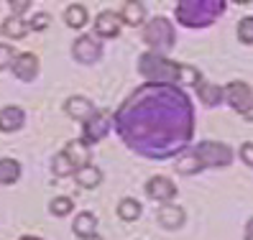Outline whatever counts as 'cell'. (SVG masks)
<instances>
[{"label": "cell", "mask_w": 253, "mask_h": 240, "mask_svg": "<svg viewBox=\"0 0 253 240\" xmlns=\"http://www.w3.org/2000/svg\"><path fill=\"white\" fill-rule=\"evenodd\" d=\"M123 141L148 159H167L192 138V102L174 84H146L115 115Z\"/></svg>", "instance_id": "1"}, {"label": "cell", "mask_w": 253, "mask_h": 240, "mask_svg": "<svg viewBox=\"0 0 253 240\" xmlns=\"http://www.w3.org/2000/svg\"><path fill=\"white\" fill-rule=\"evenodd\" d=\"M138 69L151 84H176L182 80L189 84H200V72L195 67L169 62L161 54H143L138 62Z\"/></svg>", "instance_id": "2"}, {"label": "cell", "mask_w": 253, "mask_h": 240, "mask_svg": "<svg viewBox=\"0 0 253 240\" xmlns=\"http://www.w3.org/2000/svg\"><path fill=\"white\" fill-rule=\"evenodd\" d=\"M225 10V0H182L176 3V18L189 28L210 26Z\"/></svg>", "instance_id": "3"}, {"label": "cell", "mask_w": 253, "mask_h": 240, "mask_svg": "<svg viewBox=\"0 0 253 240\" xmlns=\"http://www.w3.org/2000/svg\"><path fill=\"white\" fill-rule=\"evenodd\" d=\"M192 154H195V159L200 161V169H207V166H228V163L233 161L230 146L217 143V141H205Z\"/></svg>", "instance_id": "4"}, {"label": "cell", "mask_w": 253, "mask_h": 240, "mask_svg": "<svg viewBox=\"0 0 253 240\" xmlns=\"http://www.w3.org/2000/svg\"><path fill=\"white\" fill-rule=\"evenodd\" d=\"M143 39H146V43L151 49H156V51H164V49H169V46H174V28H171V23L167 21V18H154L151 23L146 26V34H143Z\"/></svg>", "instance_id": "5"}, {"label": "cell", "mask_w": 253, "mask_h": 240, "mask_svg": "<svg viewBox=\"0 0 253 240\" xmlns=\"http://www.w3.org/2000/svg\"><path fill=\"white\" fill-rule=\"evenodd\" d=\"M110 130V115L108 110H95L90 118L84 120V136L80 138L84 146H92L97 141H102Z\"/></svg>", "instance_id": "6"}, {"label": "cell", "mask_w": 253, "mask_h": 240, "mask_svg": "<svg viewBox=\"0 0 253 240\" xmlns=\"http://www.w3.org/2000/svg\"><path fill=\"white\" fill-rule=\"evenodd\" d=\"M72 54H74V59H77V62L92 64V62H97L100 54H102V43H100L97 36H90V34L80 36L77 41H74V46H72Z\"/></svg>", "instance_id": "7"}, {"label": "cell", "mask_w": 253, "mask_h": 240, "mask_svg": "<svg viewBox=\"0 0 253 240\" xmlns=\"http://www.w3.org/2000/svg\"><path fill=\"white\" fill-rule=\"evenodd\" d=\"M225 95H228V102L230 108H235L238 113H246L251 105H253V92L246 82H233L225 87Z\"/></svg>", "instance_id": "8"}, {"label": "cell", "mask_w": 253, "mask_h": 240, "mask_svg": "<svg viewBox=\"0 0 253 240\" xmlns=\"http://www.w3.org/2000/svg\"><path fill=\"white\" fill-rule=\"evenodd\" d=\"M146 194L151 200H156V202H167L169 204L176 197V187H174L171 179H167V176H154L151 182L146 184Z\"/></svg>", "instance_id": "9"}, {"label": "cell", "mask_w": 253, "mask_h": 240, "mask_svg": "<svg viewBox=\"0 0 253 240\" xmlns=\"http://www.w3.org/2000/svg\"><path fill=\"white\" fill-rule=\"evenodd\" d=\"M95 34L97 39H115L121 34V16L115 10H102L95 21Z\"/></svg>", "instance_id": "10"}, {"label": "cell", "mask_w": 253, "mask_h": 240, "mask_svg": "<svg viewBox=\"0 0 253 240\" xmlns=\"http://www.w3.org/2000/svg\"><path fill=\"white\" fill-rule=\"evenodd\" d=\"M23 123H26V113L16 105H8V108L0 110V130L3 133H16L23 128Z\"/></svg>", "instance_id": "11"}, {"label": "cell", "mask_w": 253, "mask_h": 240, "mask_svg": "<svg viewBox=\"0 0 253 240\" xmlns=\"http://www.w3.org/2000/svg\"><path fill=\"white\" fill-rule=\"evenodd\" d=\"M187 215H184V209L182 207H176V204H164L159 209V225L161 228H167V230H179L182 225H184Z\"/></svg>", "instance_id": "12"}, {"label": "cell", "mask_w": 253, "mask_h": 240, "mask_svg": "<svg viewBox=\"0 0 253 240\" xmlns=\"http://www.w3.org/2000/svg\"><path fill=\"white\" fill-rule=\"evenodd\" d=\"M13 72H16L18 80L31 82L39 74V59H36V54H21V56H16V62H13Z\"/></svg>", "instance_id": "13"}, {"label": "cell", "mask_w": 253, "mask_h": 240, "mask_svg": "<svg viewBox=\"0 0 253 240\" xmlns=\"http://www.w3.org/2000/svg\"><path fill=\"white\" fill-rule=\"evenodd\" d=\"M64 113H67L69 118H74V120H82V123H84V120L95 113V108H92V102L87 100V97H82V95H74V97H69V100L64 102Z\"/></svg>", "instance_id": "14"}, {"label": "cell", "mask_w": 253, "mask_h": 240, "mask_svg": "<svg viewBox=\"0 0 253 240\" xmlns=\"http://www.w3.org/2000/svg\"><path fill=\"white\" fill-rule=\"evenodd\" d=\"M64 156L69 159V163L74 166V171H80L82 166H87V163H90V154H87V146H84L82 141H72V143H67Z\"/></svg>", "instance_id": "15"}, {"label": "cell", "mask_w": 253, "mask_h": 240, "mask_svg": "<svg viewBox=\"0 0 253 240\" xmlns=\"http://www.w3.org/2000/svg\"><path fill=\"white\" fill-rule=\"evenodd\" d=\"M74 179H77L80 187L95 189V187H100V182H102V171H100L97 166H92V163H87V166H82L80 171H74Z\"/></svg>", "instance_id": "16"}, {"label": "cell", "mask_w": 253, "mask_h": 240, "mask_svg": "<svg viewBox=\"0 0 253 240\" xmlns=\"http://www.w3.org/2000/svg\"><path fill=\"white\" fill-rule=\"evenodd\" d=\"M123 23L128 26H141L146 21V5L138 3V0H128V3L123 5V16H121Z\"/></svg>", "instance_id": "17"}, {"label": "cell", "mask_w": 253, "mask_h": 240, "mask_svg": "<svg viewBox=\"0 0 253 240\" xmlns=\"http://www.w3.org/2000/svg\"><path fill=\"white\" fill-rule=\"evenodd\" d=\"M95 228H97V217L92 212H80L77 217H74V225H72L74 235H80L82 240L95 235Z\"/></svg>", "instance_id": "18"}, {"label": "cell", "mask_w": 253, "mask_h": 240, "mask_svg": "<svg viewBox=\"0 0 253 240\" xmlns=\"http://www.w3.org/2000/svg\"><path fill=\"white\" fill-rule=\"evenodd\" d=\"M64 23H67L69 28H82V26L87 23V8L80 5V3L67 5V10H64Z\"/></svg>", "instance_id": "19"}, {"label": "cell", "mask_w": 253, "mask_h": 240, "mask_svg": "<svg viewBox=\"0 0 253 240\" xmlns=\"http://www.w3.org/2000/svg\"><path fill=\"white\" fill-rule=\"evenodd\" d=\"M3 34L8 36V39H23L26 36V31H28V23L21 18V16H10V18H5L3 21Z\"/></svg>", "instance_id": "20"}, {"label": "cell", "mask_w": 253, "mask_h": 240, "mask_svg": "<svg viewBox=\"0 0 253 240\" xmlns=\"http://www.w3.org/2000/svg\"><path fill=\"white\" fill-rule=\"evenodd\" d=\"M21 176V163L16 159H0V184H13Z\"/></svg>", "instance_id": "21"}, {"label": "cell", "mask_w": 253, "mask_h": 240, "mask_svg": "<svg viewBox=\"0 0 253 240\" xmlns=\"http://www.w3.org/2000/svg\"><path fill=\"white\" fill-rule=\"evenodd\" d=\"M118 217L126 220V222H136L141 217V204L136 200H130V197L121 200V204H118Z\"/></svg>", "instance_id": "22"}, {"label": "cell", "mask_w": 253, "mask_h": 240, "mask_svg": "<svg viewBox=\"0 0 253 240\" xmlns=\"http://www.w3.org/2000/svg\"><path fill=\"white\" fill-rule=\"evenodd\" d=\"M197 95L205 105H217L222 100V89L217 84H197Z\"/></svg>", "instance_id": "23"}, {"label": "cell", "mask_w": 253, "mask_h": 240, "mask_svg": "<svg viewBox=\"0 0 253 240\" xmlns=\"http://www.w3.org/2000/svg\"><path fill=\"white\" fill-rule=\"evenodd\" d=\"M72 207H74V202H72L69 197H54V200L49 202V209H51V215H54V217H64V215H69V212H72Z\"/></svg>", "instance_id": "24"}, {"label": "cell", "mask_w": 253, "mask_h": 240, "mask_svg": "<svg viewBox=\"0 0 253 240\" xmlns=\"http://www.w3.org/2000/svg\"><path fill=\"white\" fill-rule=\"evenodd\" d=\"M51 171L56 174V176H67V174H74V166L69 163V159L64 156V151H59L56 156H54V163H51Z\"/></svg>", "instance_id": "25"}, {"label": "cell", "mask_w": 253, "mask_h": 240, "mask_svg": "<svg viewBox=\"0 0 253 240\" xmlns=\"http://www.w3.org/2000/svg\"><path fill=\"white\" fill-rule=\"evenodd\" d=\"M176 171L179 174H197L200 171V161L195 159V154H187L176 161Z\"/></svg>", "instance_id": "26"}, {"label": "cell", "mask_w": 253, "mask_h": 240, "mask_svg": "<svg viewBox=\"0 0 253 240\" xmlns=\"http://www.w3.org/2000/svg\"><path fill=\"white\" fill-rule=\"evenodd\" d=\"M238 39L243 43H253V16H246L238 23Z\"/></svg>", "instance_id": "27"}, {"label": "cell", "mask_w": 253, "mask_h": 240, "mask_svg": "<svg viewBox=\"0 0 253 240\" xmlns=\"http://www.w3.org/2000/svg\"><path fill=\"white\" fill-rule=\"evenodd\" d=\"M13 54H16V51H13L8 43H0V72L8 69V67H13V62H16V59H13Z\"/></svg>", "instance_id": "28"}, {"label": "cell", "mask_w": 253, "mask_h": 240, "mask_svg": "<svg viewBox=\"0 0 253 240\" xmlns=\"http://www.w3.org/2000/svg\"><path fill=\"white\" fill-rule=\"evenodd\" d=\"M49 23H51L49 13H36V16L31 18V23H28V28H34V31H43Z\"/></svg>", "instance_id": "29"}, {"label": "cell", "mask_w": 253, "mask_h": 240, "mask_svg": "<svg viewBox=\"0 0 253 240\" xmlns=\"http://www.w3.org/2000/svg\"><path fill=\"white\" fill-rule=\"evenodd\" d=\"M241 159L248 163V166H253V143H243L241 146Z\"/></svg>", "instance_id": "30"}, {"label": "cell", "mask_w": 253, "mask_h": 240, "mask_svg": "<svg viewBox=\"0 0 253 240\" xmlns=\"http://www.w3.org/2000/svg\"><path fill=\"white\" fill-rule=\"evenodd\" d=\"M28 5H31V3H28V0H13V3H10V10H13V13H16V16H18V13H21V10H26Z\"/></svg>", "instance_id": "31"}, {"label": "cell", "mask_w": 253, "mask_h": 240, "mask_svg": "<svg viewBox=\"0 0 253 240\" xmlns=\"http://www.w3.org/2000/svg\"><path fill=\"white\" fill-rule=\"evenodd\" d=\"M246 240H253V217H251L248 225H246Z\"/></svg>", "instance_id": "32"}, {"label": "cell", "mask_w": 253, "mask_h": 240, "mask_svg": "<svg viewBox=\"0 0 253 240\" xmlns=\"http://www.w3.org/2000/svg\"><path fill=\"white\" fill-rule=\"evenodd\" d=\"M243 115H246V120H253V105H251V108H248Z\"/></svg>", "instance_id": "33"}, {"label": "cell", "mask_w": 253, "mask_h": 240, "mask_svg": "<svg viewBox=\"0 0 253 240\" xmlns=\"http://www.w3.org/2000/svg\"><path fill=\"white\" fill-rule=\"evenodd\" d=\"M84 240H102V238H100V235L95 233V235H90V238H84Z\"/></svg>", "instance_id": "34"}, {"label": "cell", "mask_w": 253, "mask_h": 240, "mask_svg": "<svg viewBox=\"0 0 253 240\" xmlns=\"http://www.w3.org/2000/svg\"><path fill=\"white\" fill-rule=\"evenodd\" d=\"M23 240H39V238H23Z\"/></svg>", "instance_id": "35"}]
</instances>
